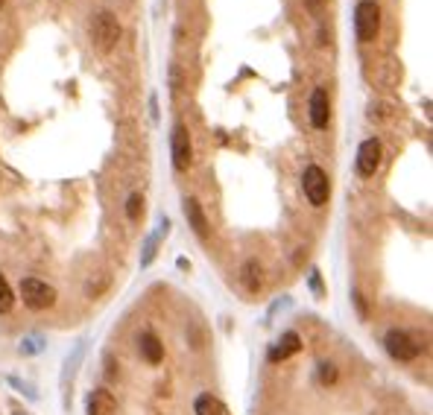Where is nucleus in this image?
I'll list each match as a JSON object with an SVG mask.
<instances>
[{
    "mask_svg": "<svg viewBox=\"0 0 433 415\" xmlns=\"http://www.w3.org/2000/svg\"><path fill=\"white\" fill-rule=\"evenodd\" d=\"M354 33L357 41L369 44V41L378 38L381 33V6L375 0H360L357 9H354Z\"/></svg>",
    "mask_w": 433,
    "mask_h": 415,
    "instance_id": "obj_1",
    "label": "nucleus"
},
{
    "mask_svg": "<svg viewBox=\"0 0 433 415\" xmlns=\"http://www.w3.org/2000/svg\"><path fill=\"white\" fill-rule=\"evenodd\" d=\"M88 35H91V41L97 47H100L103 53H108L111 47L120 41V24H117V18L111 15V12H97V15L91 18V24H88Z\"/></svg>",
    "mask_w": 433,
    "mask_h": 415,
    "instance_id": "obj_2",
    "label": "nucleus"
},
{
    "mask_svg": "<svg viewBox=\"0 0 433 415\" xmlns=\"http://www.w3.org/2000/svg\"><path fill=\"white\" fill-rule=\"evenodd\" d=\"M302 188H304V196H307V202H311L313 208H322L328 202V196H331V181H328V173L322 167H304V173H302Z\"/></svg>",
    "mask_w": 433,
    "mask_h": 415,
    "instance_id": "obj_3",
    "label": "nucleus"
},
{
    "mask_svg": "<svg viewBox=\"0 0 433 415\" xmlns=\"http://www.w3.org/2000/svg\"><path fill=\"white\" fill-rule=\"evenodd\" d=\"M21 298H24V304L30 307V310H50L56 304V290L50 287L47 281H41V278H24L21 281Z\"/></svg>",
    "mask_w": 433,
    "mask_h": 415,
    "instance_id": "obj_4",
    "label": "nucleus"
},
{
    "mask_svg": "<svg viewBox=\"0 0 433 415\" xmlns=\"http://www.w3.org/2000/svg\"><path fill=\"white\" fill-rule=\"evenodd\" d=\"M384 348H386V354L393 357V360H401V363L416 360L418 351H422V345L416 342V336L407 334V331H401V327H393V331H386Z\"/></svg>",
    "mask_w": 433,
    "mask_h": 415,
    "instance_id": "obj_5",
    "label": "nucleus"
},
{
    "mask_svg": "<svg viewBox=\"0 0 433 415\" xmlns=\"http://www.w3.org/2000/svg\"><path fill=\"white\" fill-rule=\"evenodd\" d=\"M381 158H384V147H381V140L378 138H366L360 144L357 149V173L363 179H369L378 173V167H381Z\"/></svg>",
    "mask_w": 433,
    "mask_h": 415,
    "instance_id": "obj_6",
    "label": "nucleus"
},
{
    "mask_svg": "<svg viewBox=\"0 0 433 415\" xmlns=\"http://www.w3.org/2000/svg\"><path fill=\"white\" fill-rule=\"evenodd\" d=\"M170 152H173V167L179 173H185L193 161V144H190V132L185 123H176L173 129V144H170Z\"/></svg>",
    "mask_w": 433,
    "mask_h": 415,
    "instance_id": "obj_7",
    "label": "nucleus"
},
{
    "mask_svg": "<svg viewBox=\"0 0 433 415\" xmlns=\"http://www.w3.org/2000/svg\"><path fill=\"white\" fill-rule=\"evenodd\" d=\"M307 111H311V123L313 129H325L331 120V99L325 88H316L311 94V103H307Z\"/></svg>",
    "mask_w": 433,
    "mask_h": 415,
    "instance_id": "obj_8",
    "label": "nucleus"
},
{
    "mask_svg": "<svg viewBox=\"0 0 433 415\" xmlns=\"http://www.w3.org/2000/svg\"><path fill=\"white\" fill-rule=\"evenodd\" d=\"M181 211H185V217H188V225L197 231V237H208V220H205V211H202V205H199V199H193V196H188L185 199V205H181Z\"/></svg>",
    "mask_w": 433,
    "mask_h": 415,
    "instance_id": "obj_9",
    "label": "nucleus"
},
{
    "mask_svg": "<svg viewBox=\"0 0 433 415\" xmlns=\"http://www.w3.org/2000/svg\"><path fill=\"white\" fill-rule=\"evenodd\" d=\"M138 348H141V357L149 363V366H158L164 360V342L152 334V331H144L141 339H138Z\"/></svg>",
    "mask_w": 433,
    "mask_h": 415,
    "instance_id": "obj_10",
    "label": "nucleus"
},
{
    "mask_svg": "<svg viewBox=\"0 0 433 415\" xmlns=\"http://www.w3.org/2000/svg\"><path fill=\"white\" fill-rule=\"evenodd\" d=\"M299 348H302V336H299L296 331H287V334H281V339H278L275 345L270 348V360H272V363L287 360V357H293Z\"/></svg>",
    "mask_w": 433,
    "mask_h": 415,
    "instance_id": "obj_11",
    "label": "nucleus"
},
{
    "mask_svg": "<svg viewBox=\"0 0 433 415\" xmlns=\"http://www.w3.org/2000/svg\"><path fill=\"white\" fill-rule=\"evenodd\" d=\"M117 409V400L108 389H94L88 395V415H111Z\"/></svg>",
    "mask_w": 433,
    "mask_h": 415,
    "instance_id": "obj_12",
    "label": "nucleus"
},
{
    "mask_svg": "<svg viewBox=\"0 0 433 415\" xmlns=\"http://www.w3.org/2000/svg\"><path fill=\"white\" fill-rule=\"evenodd\" d=\"M193 412H197V415H231V409L211 392L197 395V400H193Z\"/></svg>",
    "mask_w": 433,
    "mask_h": 415,
    "instance_id": "obj_13",
    "label": "nucleus"
},
{
    "mask_svg": "<svg viewBox=\"0 0 433 415\" xmlns=\"http://www.w3.org/2000/svg\"><path fill=\"white\" fill-rule=\"evenodd\" d=\"M261 263L258 261H246L243 263V284H246V290L249 293H258L261 290V284H263V275H261Z\"/></svg>",
    "mask_w": 433,
    "mask_h": 415,
    "instance_id": "obj_14",
    "label": "nucleus"
},
{
    "mask_svg": "<svg viewBox=\"0 0 433 415\" xmlns=\"http://www.w3.org/2000/svg\"><path fill=\"white\" fill-rule=\"evenodd\" d=\"M15 307V293H12L9 281L3 278V272H0V313H9Z\"/></svg>",
    "mask_w": 433,
    "mask_h": 415,
    "instance_id": "obj_15",
    "label": "nucleus"
},
{
    "mask_svg": "<svg viewBox=\"0 0 433 415\" xmlns=\"http://www.w3.org/2000/svg\"><path fill=\"white\" fill-rule=\"evenodd\" d=\"M141 213H144V196L141 193H132L126 199V220L138 222V220H141Z\"/></svg>",
    "mask_w": 433,
    "mask_h": 415,
    "instance_id": "obj_16",
    "label": "nucleus"
},
{
    "mask_svg": "<svg viewBox=\"0 0 433 415\" xmlns=\"http://www.w3.org/2000/svg\"><path fill=\"white\" fill-rule=\"evenodd\" d=\"M319 380H322L325 386H334V383H337V368H334L331 360H322V363H319Z\"/></svg>",
    "mask_w": 433,
    "mask_h": 415,
    "instance_id": "obj_17",
    "label": "nucleus"
},
{
    "mask_svg": "<svg viewBox=\"0 0 433 415\" xmlns=\"http://www.w3.org/2000/svg\"><path fill=\"white\" fill-rule=\"evenodd\" d=\"M311 287L316 290V295H322V281H319V272H313V275H311Z\"/></svg>",
    "mask_w": 433,
    "mask_h": 415,
    "instance_id": "obj_18",
    "label": "nucleus"
},
{
    "mask_svg": "<svg viewBox=\"0 0 433 415\" xmlns=\"http://www.w3.org/2000/svg\"><path fill=\"white\" fill-rule=\"evenodd\" d=\"M322 3H325V0H304V6L311 12H319V9H322Z\"/></svg>",
    "mask_w": 433,
    "mask_h": 415,
    "instance_id": "obj_19",
    "label": "nucleus"
},
{
    "mask_svg": "<svg viewBox=\"0 0 433 415\" xmlns=\"http://www.w3.org/2000/svg\"><path fill=\"white\" fill-rule=\"evenodd\" d=\"M352 295H354V302H357V307H360V313H363V316H366V302H363V295H360L357 290H354Z\"/></svg>",
    "mask_w": 433,
    "mask_h": 415,
    "instance_id": "obj_20",
    "label": "nucleus"
},
{
    "mask_svg": "<svg viewBox=\"0 0 433 415\" xmlns=\"http://www.w3.org/2000/svg\"><path fill=\"white\" fill-rule=\"evenodd\" d=\"M3 3H6V0H0V6H3Z\"/></svg>",
    "mask_w": 433,
    "mask_h": 415,
    "instance_id": "obj_21",
    "label": "nucleus"
},
{
    "mask_svg": "<svg viewBox=\"0 0 433 415\" xmlns=\"http://www.w3.org/2000/svg\"><path fill=\"white\" fill-rule=\"evenodd\" d=\"M15 415H18V412H15Z\"/></svg>",
    "mask_w": 433,
    "mask_h": 415,
    "instance_id": "obj_22",
    "label": "nucleus"
}]
</instances>
